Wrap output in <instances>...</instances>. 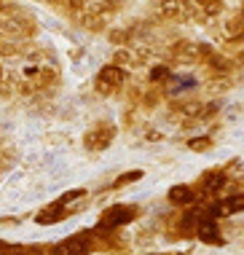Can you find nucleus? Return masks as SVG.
I'll return each mask as SVG.
<instances>
[{
	"mask_svg": "<svg viewBox=\"0 0 244 255\" xmlns=\"http://www.w3.org/2000/svg\"><path fill=\"white\" fill-rule=\"evenodd\" d=\"M100 84H110V86H121L123 84V73L118 67H105L100 73Z\"/></svg>",
	"mask_w": 244,
	"mask_h": 255,
	"instance_id": "39448f33",
	"label": "nucleus"
},
{
	"mask_svg": "<svg viewBox=\"0 0 244 255\" xmlns=\"http://www.w3.org/2000/svg\"><path fill=\"white\" fill-rule=\"evenodd\" d=\"M13 255H24V253H13Z\"/></svg>",
	"mask_w": 244,
	"mask_h": 255,
	"instance_id": "6e6552de",
	"label": "nucleus"
},
{
	"mask_svg": "<svg viewBox=\"0 0 244 255\" xmlns=\"http://www.w3.org/2000/svg\"><path fill=\"white\" fill-rule=\"evenodd\" d=\"M223 183H226V177H223V175H207L204 191H207V194H212V191H220V188H223Z\"/></svg>",
	"mask_w": 244,
	"mask_h": 255,
	"instance_id": "0eeeda50",
	"label": "nucleus"
},
{
	"mask_svg": "<svg viewBox=\"0 0 244 255\" xmlns=\"http://www.w3.org/2000/svg\"><path fill=\"white\" fill-rule=\"evenodd\" d=\"M89 250H92V234L81 231V234L67 237L65 242H59L54 247V255H86Z\"/></svg>",
	"mask_w": 244,
	"mask_h": 255,
	"instance_id": "f257e3e1",
	"label": "nucleus"
},
{
	"mask_svg": "<svg viewBox=\"0 0 244 255\" xmlns=\"http://www.w3.org/2000/svg\"><path fill=\"white\" fill-rule=\"evenodd\" d=\"M134 207H129V204H118V207H110L108 212L102 215L100 220V229L102 231H110V229H116V226H123V223H129L131 218H134Z\"/></svg>",
	"mask_w": 244,
	"mask_h": 255,
	"instance_id": "f03ea898",
	"label": "nucleus"
},
{
	"mask_svg": "<svg viewBox=\"0 0 244 255\" xmlns=\"http://www.w3.org/2000/svg\"><path fill=\"white\" fill-rule=\"evenodd\" d=\"M196 229H199V237L204 239V242H218L220 239V231H218V226H215V218H199L196 220Z\"/></svg>",
	"mask_w": 244,
	"mask_h": 255,
	"instance_id": "7ed1b4c3",
	"label": "nucleus"
},
{
	"mask_svg": "<svg viewBox=\"0 0 244 255\" xmlns=\"http://www.w3.org/2000/svg\"><path fill=\"white\" fill-rule=\"evenodd\" d=\"M193 191L188 188V185H177V188H172L169 191V199L172 202H177V204H188V202H193Z\"/></svg>",
	"mask_w": 244,
	"mask_h": 255,
	"instance_id": "423d86ee",
	"label": "nucleus"
},
{
	"mask_svg": "<svg viewBox=\"0 0 244 255\" xmlns=\"http://www.w3.org/2000/svg\"><path fill=\"white\" fill-rule=\"evenodd\" d=\"M242 210H244V196H234L223 207H212V210H209V218H215L218 212H242Z\"/></svg>",
	"mask_w": 244,
	"mask_h": 255,
	"instance_id": "20e7f679",
	"label": "nucleus"
}]
</instances>
